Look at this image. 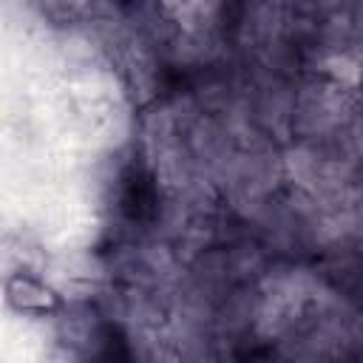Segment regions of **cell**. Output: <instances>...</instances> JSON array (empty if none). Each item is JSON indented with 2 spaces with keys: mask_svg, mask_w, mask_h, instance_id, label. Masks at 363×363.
Instances as JSON below:
<instances>
[{
  "mask_svg": "<svg viewBox=\"0 0 363 363\" xmlns=\"http://www.w3.org/2000/svg\"><path fill=\"white\" fill-rule=\"evenodd\" d=\"M6 301L20 312H54L60 309V295L31 275H11L6 281Z\"/></svg>",
  "mask_w": 363,
  "mask_h": 363,
  "instance_id": "6da1fadb",
  "label": "cell"
}]
</instances>
